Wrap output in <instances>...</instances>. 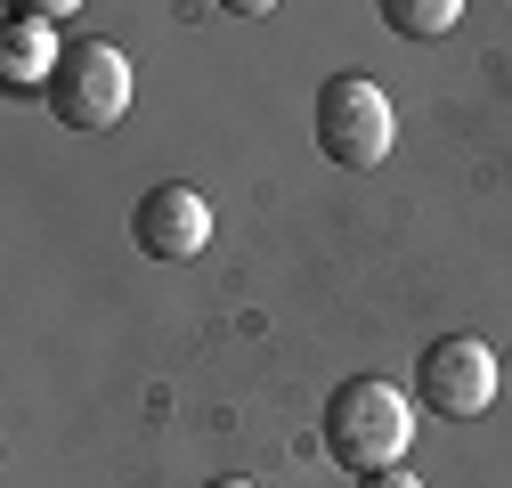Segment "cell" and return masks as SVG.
<instances>
[{"mask_svg": "<svg viewBox=\"0 0 512 488\" xmlns=\"http://www.w3.org/2000/svg\"><path fill=\"white\" fill-rule=\"evenodd\" d=\"M204 488H252V480H204Z\"/></svg>", "mask_w": 512, "mask_h": 488, "instance_id": "10", "label": "cell"}, {"mask_svg": "<svg viewBox=\"0 0 512 488\" xmlns=\"http://www.w3.org/2000/svg\"><path fill=\"white\" fill-rule=\"evenodd\" d=\"M49 74H57L49 33L41 25H0V82H9L17 98H49Z\"/></svg>", "mask_w": 512, "mask_h": 488, "instance_id": "6", "label": "cell"}, {"mask_svg": "<svg viewBox=\"0 0 512 488\" xmlns=\"http://www.w3.org/2000/svg\"><path fill=\"white\" fill-rule=\"evenodd\" d=\"M131 236H139V253L147 261H196L204 244H212V204L187 188V179H163V188H147L139 196V212H131Z\"/></svg>", "mask_w": 512, "mask_h": 488, "instance_id": "5", "label": "cell"}, {"mask_svg": "<svg viewBox=\"0 0 512 488\" xmlns=\"http://www.w3.org/2000/svg\"><path fill=\"white\" fill-rule=\"evenodd\" d=\"M374 17L391 25L399 41H439V33H456V17H464V0H382Z\"/></svg>", "mask_w": 512, "mask_h": 488, "instance_id": "7", "label": "cell"}, {"mask_svg": "<svg viewBox=\"0 0 512 488\" xmlns=\"http://www.w3.org/2000/svg\"><path fill=\"white\" fill-rule=\"evenodd\" d=\"M358 488H423V480H415V472H366Z\"/></svg>", "mask_w": 512, "mask_h": 488, "instance_id": "9", "label": "cell"}, {"mask_svg": "<svg viewBox=\"0 0 512 488\" xmlns=\"http://www.w3.org/2000/svg\"><path fill=\"white\" fill-rule=\"evenodd\" d=\"M49 114L66 131H114L131 114V57L114 41H74L57 49V74H49Z\"/></svg>", "mask_w": 512, "mask_h": 488, "instance_id": "3", "label": "cell"}, {"mask_svg": "<svg viewBox=\"0 0 512 488\" xmlns=\"http://www.w3.org/2000/svg\"><path fill=\"white\" fill-rule=\"evenodd\" d=\"M66 17H82L74 0H17V9H9V25H41V33H57Z\"/></svg>", "mask_w": 512, "mask_h": 488, "instance_id": "8", "label": "cell"}, {"mask_svg": "<svg viewBox=\"0 0 512 488\" xmlns=\"http://www.w3.org/2000/svg\"><path fill=\"white\" fill-rule=\"evenodd\" d=\"M317 440H326V456L350 480L399 472L407 448H415V399L399 383H382V375H350V383H334L326 415H317Z\"/></svg>", "mask_w": 512, "mask_h": 488, "instance_id": "1", "label": "cell"}, {"mask_svg": "<svg viewBox=\"0 0 512 488\" xmlns=\"http://www.w3.org/2000/svg\"><path fill=\"white\" fill-rule=\"evenodd\" d=\"M496 383H504V366L480 334H439L423 358H415V407H439V415H488L496 407Z\"/></svg>", "mask_w": 512, "mask_h": 488, "instance_id": "4", "label": "cell"}, {"mask_svg": "<svg viewBox=\"0 0 512 488\" xmlns=\"http://www.w3.org/2000/svg\"><path fill=\"white\" fill-rule=\"evenodd\" d=\"M309 131H317V155L326 163L374 171V163H391L399 114H391V98H382L374 74H334V82H317V98H309Z\"/></svg>", "mask_w": 512, "mask_h": 488, "instance_id": "2", "label": "cell"}]
</instances>
